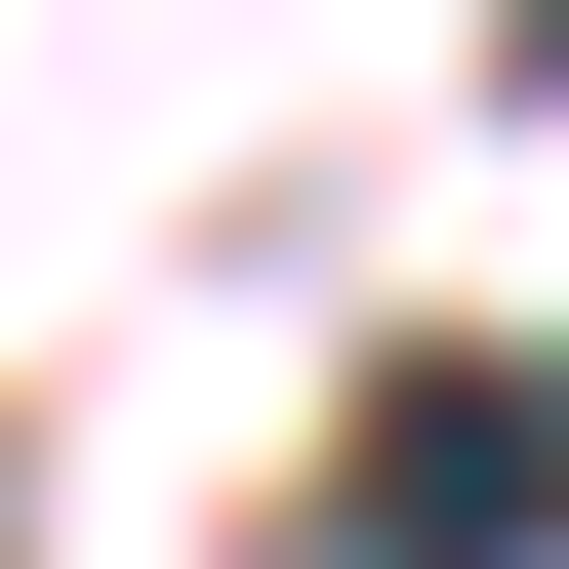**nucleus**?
I'll return each instance as SVG.
<instances>
[{"mask_svg":"<svg viewBox=\"0 0 569 569\" xmlns=\"http://www.w3.org/2000/svg\"><path fill=\"white\" fill-rule=\"evenodd\" d=\"M326 569H569V367H407L367 488H326Z\"/></svg>","mask_w":569,"mask_h":569,"instance_id":"obj_1","label":"nucleus"}]
</instances>
